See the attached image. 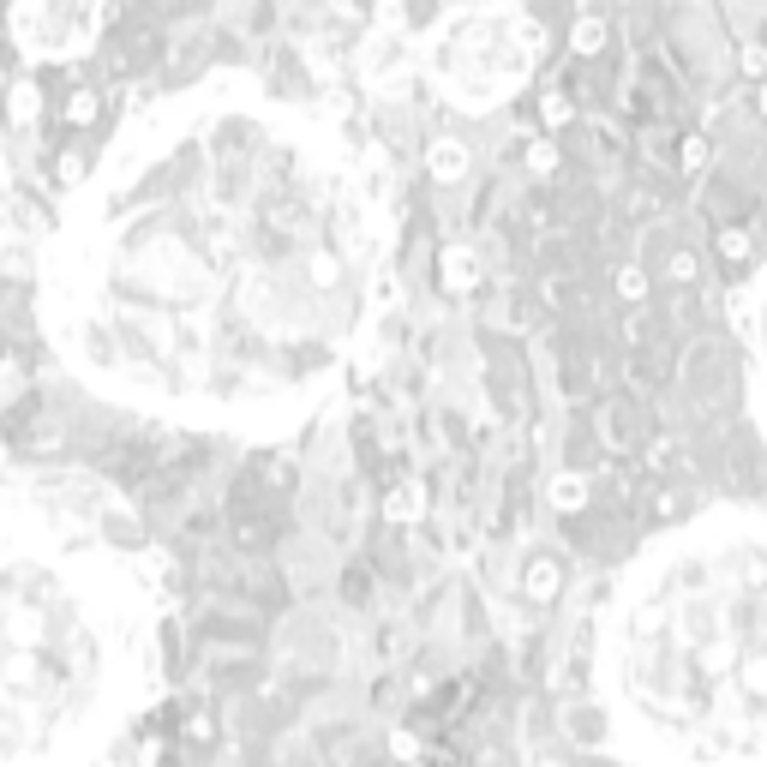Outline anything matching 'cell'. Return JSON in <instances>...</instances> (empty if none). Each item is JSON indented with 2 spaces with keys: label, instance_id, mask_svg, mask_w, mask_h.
<instances>
[{
  "label": "cell",
  "instance_id": "3957f363",
  "mask_svg": "<svg viewBox=\"0 0 767 767\" xmlns=\"http://www.w3.org/2000/svg\"><path fill=\"white\" fill-rule=\"evenodd\" d=\"M594 696L642 767H767V510H708L630 558Z\"/></svg>",
  "mask_w": 767,
  "mask_h": 767
},
{
  "label": "cell",
  "instance_id": "5b68a950",
  "mask_svg": "<svg viewBox=\"0 0 767 767\" xmlns=\"http://www.w3.org/2000/svg\"><path fill=\"white\" fill-rule=\"evenodd\" d=\"M102 0H12V42L30 60H72L96 42Z\"/></svg>",
  "mask_w": 767,
  "mask_h": 767
},
{
  "label": "cell",
  "instance_id": "6da1fadb",
  "mask_svg": "<svg viewBox=\"0 0 767 767\" xmlns=\"http://www.w3.org/2000/svg\"><path fill=\"white\" fill-rule=\"evenodd\" d=\"M384 210L348 138L246 78L132 114L42 246L60 366L198 432L306 420L384 306Z\"/></svg>",
  "mask_w": 767,
  "mask_h": 767
},
{
  "label": "cell",
  "instance_id": "7a4b0ae2",
  "mask_svg": "<svg viewBox=\"0 0 767 767\" xmlns=\"http://www.w3.org/2000/svg\"><path fill=\"white\" fill-rule=\"evenodd\" d=\"M132 510L78 474H0V767H96L150 684Z\"/></svg>",
  "mask_w": 767,
  "mask_h": 767
},
{
  "label": "cell",
  "instance_id": "8992f818",
  "mask_svg": "<svg viewBox=\"0 0 767 767\" xmlns=\"http://www.w3.org/2000/svg\"><path fill=\"white\" fill-rule=\"evenodd\" d=\"M738 324H744V372H750V408H756V426H762V438H767V258L756 264V276H750V288H744Z\"/></svg>",
  "mask_w": 767,
  "mask_h": 767
},
{
  "label": "cell",
  "instance_id": "277c9868",
  "mask_svg": "<svg viewBox=\"0 0 767 767\" xmlns=\"http://www.w3.org/2000/svg\"><path fill=\"white\" fill-rule=\"evenodd\" d=\"M534 54H540V30L510 0H468L456 12H444L432 24V36L420 42L426 78L444 90V102H456L468 114L510 102L528 84Z\"/></svg>",
  "mask_w": 767,
  "mask_h": 767
}]
</instances>
